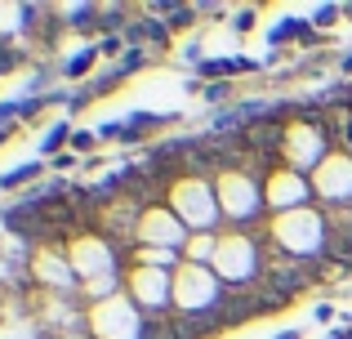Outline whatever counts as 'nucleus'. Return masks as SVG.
Returning a JSON list of instances; mask_svg holds the SVG:
<instances>
[{
    "mask_svg": "<svg viewBox=\"0 0 352 339\" xmlns=\"http://www.w3.org/2000/svg\"><path fill=\"white\" fill-rule=\"evenodd\" d=\"M170 206H174V215H179V223H197V228H206L210 219L219 215L214 192H210L201 179H179L174 183L170 188Z\"/></svg>",
    "mask_w": 352,
    "mask_h": 339,
    "instance_id": "7ed1b4c3",
    "label": "nucleus"
},
{
    "mask_svg": "<svg viewBox=\"0 0 352 339\" xmlns=\"http://www.w3.org/2000/svg\"><path fill=\"white\" fill-rule=\"evenodd\" d=\"M254 58H219V63H201L206 76H236V72H254Z\"/></svg>",
    "mask_w": 352,
    "mask_h": 339,
    "instance_id": "2eb2a0df",
    "label": "nucleus"
},
{
    "mask_svg": "<svg viewBox=\"0 0 352 339\" xmlns=\"http://www.w3.org/2000/svg\"><path fill=\"white\" fill-rule=\"evenodd\" d=\"M72 272L76 277H112V245L103 241V237H76L72 241Z\"/></svg>",
    "mask_w": 352,
    "mask_h": 339,
    "instance_id": "0eeeda50",
    "label": "nucleus"
},
{
    "mask_svg": "<svg viewBox=\"0 0 352 339\" xmlns=\"http://www.w3.org/2000/svg\"><path fill=\"white\" fill-rule=\"evenodd\" d=\"M321 237H326V223H321L312 210H290V215L276 219V241H281L290 254L321 250Z\"/></svg>",
    "mask_w": 352,
    "mask_h": 339,
    "instance_id": "20e7f679",
    "label": "nucleus"
},
{
    "mask_svg": "<svg viewBox=\"0 0 352 339\" xmlns=\"http://www.w3.org/2000/svg\"><path fill=\"white\" fill-rule=\"evenodd\" d=\"M317 322H321V326H326V322H335V308H330V304H321V308H317Z\"/></svg>",
    "mask_w": 352,
    "mask_h": 339,
    "instance_id": "b1692460",
    "label": "nucleus"
},
{
    "mask_svg": "<svg viewBox=\"0 0 352 339\" xmlns=\"http://www.w3.org/2000/svg\"><path fill=\"white\" fill-rule=\"evenodd\" d=\"M94 331H98V339H143V322H138L134 308L112 295L94 308Z\"/></svg>",
    "mask_w": 352,
    "mask_h": 339,
    "instance_id": "39448f33",
    "label": "nucleus"
},
{
    "mask_svg": "<svg viewBox=\"0 0 352 339\" xmlns=\"http://www.w3.org/2000/svg\"><path fill=\"white\" fill-rule=\"evenodd\" d=\"M285 36H303V23H299V18H290V27H276V32H272V41L281 45Z\"/></svg>",
    "mask_w": 352,
    "mask_h": 339,
    "instance_id": "6ab92c4d",
    "label": "nucleus"
},
{
    "mask_svg": "<svg viewBox=\"0 0 352 339\" xmlns=\"http://www.w3.org/2000/svg\"><path fill=\"white\" fill-rule=\"evenodd\" d=\"M54 166H58V170H67V166H76V152H63V157H54Z\"/></svg>",
    "mask_w": 352,
    "mask_h": 339,
    "instance_id": "5701e85b",
    "label": "nucleus"
},
{
    "mask_svg": "<svg viewBox=\"0 0 352 339\" xmlns=\"http://www.w3.org/2000/svg\"><path fill=\"white\" fill-rule=\"evenodd\" d=\"M312 183L326 201H352V161L348 157H326L317 170H312Z\"/></svg>",
    "mask_w": 352,
    "mask_h": 339,
    "instance_id": "6e6552de",
    "label": "nucleus"
},
{
    "mask_svg": "<svg viewBox=\"0 0 352 339\" xmlns=\"http://www.w3.org/2000/svg\"><path fill=\"white\" fill-rule=\"evenodd\" d=\"M321 148H326V139H321L317 125H294L290 134H285V157H290L294 170H317L321 161Z\"/></svg>",
    "mask_w": 352,
    "mask_h": 339,
    "instance_id": "1a4fd4ad",
    "label": "nucleus"
},
{
    "mask_svg": "<svg viewBox=\"0 0 352 339\" xmlns=\"http://www.w3.org/2000/svg\"><path fill=\"white\" fill-rule=\"evenodd\" d=\"M228 94H232V89H228V80H219V85H210V89H206V98H210V103H223Z\"/></svg>",
    "mask_w": 352,
    "mask_h": 339,
    "instance_id": "412c9836",
    "label": "nucleus"
},
{
    "mask_svg": "<svg viewBox=\"0 0 352 339\" xmlns=\"http://www.w3.org/2000/svg\"><path fill=\"white\" fill-rule=\"evenodd\" d=\"M174 304L188 317L214 308L219 304V277L210 268H201V263H183V268L174 272Z\"/></svg>",
    "mask_w": 352,
    "mask_h": 339,
    "instance_id": "f257e3e1",
    "label": "nucleus"
},
{
    "mask_svg": "<svg viewBox=\"0 0 352 339\" xmlns=\"http://www.w3.org/2000/svg\"><path fill=\"white\" fill-rule=\"evenodd\" d=\"M94 148V134H76V139H72V152H89Z\"/></svg>",
    "mask_w": 352,
    "mask_h": 339,
    "instance_id": "4be33fe9",
    "label": "nucleus"
},
{
    "mask_svg": "<svg viewBox=\"0 0 352 339\" xmlns=\"http://www.w3.org/2000/svg\"><path fill=\"white\" fill-rule=\"evenodd\" d=\"M36 277L50 281V286H72V281H76V277H72V268H67V263H58L54 254H45V259L36 254Z\"/></svg>",
    "mask_w": 352,
    "mask_h": 339,
    "instance_id": "ddd939ff",
    "label": "nucleus"
},
{
    "mask_svg": "<svg viewBox=\"0 0 352 339\" xmlns=\"http://www.w3.org/2000/svg\"><path fill=\"white\" fill-rule=\"evenodd\" d=\"M94 63H98V45H89V50L72 54V58L63 63V72H67V76H89V72H94Z\"/></svg>",
    "mask_w": 352,
    "mask_h": 339,
    "instance_id": "dca6fc26",
    "label": "nucleus"
},
{
    "mask_svg": "<svg viewBox=\"0 0 352 339\" xmlns=\"http://www.w3.org/2000/svg\"><path fill=\"white\" fill-rule=\"evenodd\" d=\"M129 290H134L138 308H165V299L174 295V281H170V272H161V268H134Z\"/></svg>",
    "mask_w": 352,
    "mask_h": 339,
    "instance_id": "9b49d317",
    "label": "nucleus"
},
{
    "mask_svg": "<svg viewBox=\"0 0 352 339\" xmlns=\"http://www.w3.org/2000/svg\"><path fill=\"white\" fill-rule=\"evenodd\" d=\"M258 201H263V192L250 174H223L219 179V210H228L232 219H250L258 210Z\"/></svg>",
    "mask_w": 352,
    "mask_h": 339,
    "instance_id": "423d86ee",
    "label": "nucleus"
},
{
    "mask_svg": "<svg viewBox=\"0 0 352 339\" xmlns=\"http://www.w3.org/2000/svg\"><path fill=\"white\" fill-rule=\"evenodd\" d=\"M143 63H147V54L134 45V50H125V58H120V72H134V67H143Z\"/></svg>",
    "mask_w": 352,
    "mask_h": 339,
    "instance_id": "a211bd4d",
    "label": "nucleus"
},
{
    "mask_svg": "<svg viewBox=\"0 0 352 339\" xmlns=\"http://www.w3.org/2000/svg\"><path fill=\"white\" fill-rule=\"evenodd\" d=\"M41 170H45L41 161H32V166H18L14 174H0V188H23V183H27V179H36Z\"/></svg>",
    "mask_w": 352,
    "mask_h": 339,
    "instance_id": "f3484780",
    "label": "nucleus"
},
{
    "mask_svg": "<svg viewBox=\"0 0 352 339\" xmlns=\"http://www.w3.org/2000/svg\"><path fill=\"white\" fill-rule=\"evenodd\" d=\"M339 14H344L339 5H330V9H317V18H312V23H317V27H330V23H335Z\"/></svg>",
    "mask_w": 352,
    "mask_h": 339,
    "instance_id": "aec40b11",
    "label": "nucleus"
},
{
    "mask_svg": "<svg viewBox=\"0 0 352 339\" xmlns=\"http://www.w3.org/2000/svg\"><path fill=\"white\" fill-rule=\"evenodd\" d=\"M72 139H76V134H72V125H67V121H58L50 134H45V143H41V157H63V148H67Z\"/></svg>",
    "mask_w": 352,
    "mask_h": 339,
    "instance_id": "4468645a",
    "label": "nucleus"
},
{
    "mask_svg": "<svg viewBox=\"0 0 352 339\" xmlns=\"http://www.w3.org/2000/svg\"><path fill=\"white\" fill-rule=\"evenodd\" d=\"M138 237L152 241V245H179L183 241V223H179V215H170V210H143Z\"/></svg>",
    "mask_w": 352,
    "mask_h": 339,
    "instance_id": "f8f14e48",
    "label": "nucleus"
},
{
    "mask_svg": "<svg viewBox=\"0 0 352 339\" xmlns=\"http://www.w3.org/2000/svg\"><path fill=\"white\" fill-rule=\"evenodd\" d=\"M250 27H254V14H250V9H245V14L236 18V32H250Z\"/></svg>",
    "mask_w": 352,
    "mask_h": 339,
    "instance_id": "393cba45",
    "label": "nucleus"
},
{
    "mask_svg": "<svg viewBox=\"0 0 352 339\" xmlns=\"http://www.w3.org/2000/svg\"><path fill=\"white\" fill-rule=\"evenodd\" d=\"M263 201L276 206L281 215L303 210V201H308V183H303V174H294V170H276L272 183H267V192H263Z\"/></svg>",
    "mask_w": 352,
    "mask_h": 339,
    "instance_id": "9d476101",
    "label": "nucleus"
},
{
    "mask_svg": "<svg viewBox=\"0 0 352 339\" xmlns=\"http://www.w3.org/2000/svg\"><path fill=\"white\" fill-rule=\"evenodd\" d=\"M254 263H258V254H254V241H250V237L228 232V237L214 241V277H223V281L236 286V281L254 277Z\"/></svg>",
    "mask_w": 352,
    "mask_h": 339,
    "instance_id": "f03ea898",
    "label": "nucleus"
}]
</instances>
